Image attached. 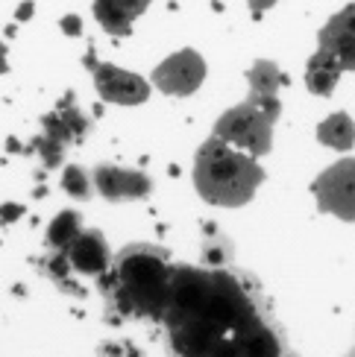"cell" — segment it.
I'll return each mask as SVG.
<instances>
[{
	"instance_id": "18",
	"label": "cell",
	"mask_w": 355,
	"mask_h": 357,
	"mask_svg": "<svg viewBox=\"0 0 355 357\" xmlns=\"http://www.w3.org/2000/svg\"><path fill=\"white\" fill-rule=\"evenodd\" d=\"M92 185H94V176H88L80 165H68L62 173V188L71 193L73 199H88L92 197Z\"/></svg>"
},
{
	"instance_id": "2",
	"label": "cell",
	"mask_w": 355,
	"mask_h": 357,
	"mask_svg": "<svg viewBox=\"0 0 355 357\" xmlns=\"http://www.w3.org/2000/svg\"><path fill=\"white\" fill-rule=\"evenodd\" d=\"M176 264L161 246L132 243L117 252L112 266L100 275V296L112 322L121 319H165Z\"/></svg>"
},
{
	"instance_id": "19",
	"label": "cell",
	"mask_w": 355,
	"mask_h": 357,
	"mask_svg": "<svg viewBox=\"0 0 355 357\" xmlns=\"http://www.w3.org/2000/svg\"><path fill=\"white\" fill-rule=\"evenodd\" d=\"M62 150H65V146L59 144V141H53V138H48V135H41L36 141V153L41 155L44 167H56L59 161H62Z\"/></svg>"
},
{
	"instance_id": "8",
	"label": "cell",
	"mask_w": 355,
	"mask_h": 357,
	"mask_svg": "<svg viewBox=\"0 0 355 357\" xmlns=\"http://www.w3.org/2000/svg\"><path fill=\"white\" fill-rule=\"evenodd\" d=\"M92 176H94V190L109 202L141 199L153 190L150 176H144L141 170H126L117 165H97Z\"/></svg>"
},
{
	"instance_id": "20",
	"label": "cell",
	"mask_w": 355,
	"mask_h": 357,
	"mask_svg": "<svg viewBox=\"0 0 355 357\" xmlns=\"http://www.w3.org/2000/svg\"><path fill=\"white\" fill-rule=\"evenodd\" d=\"M97 357H144V354L126 340H112V343H103L97 349Z\"/></svg>"
},
{
	"instance_id": "25",
	"label": "cell",
	"mask_w": 355,
	"mask_h": 357,
	"mask_svg": "<svg viewBox=\"0 0 355 357\" xmlns=\"http://www.w3.org/2000/svg\"><path fill=\"white\" fill-rule=\"evenodd\" d=\"M347 357H355V349H352V351H349V354H347Z\"/></svg>"
},
{
	"instance_id": "3",
	"label": "cell",
	"mask_w": 355,
	"mask_h": 357,
	"mask_svg": "<svg viewBox=\"0 0 355 357\" xmlns=\"http://www.w3.org/2000/svg\"><path fill=\"white\" fill-rule=\"evenodd\" d=\"M264 182V170L249 155L229 141L212 135L200 146L194 158V185L200 197L212 205L238 208L253 199V193Z\"/></svg>"
},
{
	"instance_id": "13",
	"label": "cell",
	"mask_w": 355,
	"mask_h": 357,
	"mask_svg": "<svg viewBox=\"0 0 355 357\" xmlns=\"http://www.w3.org/2000/svg\"><path fill=\"white\" fill-rule=\"evenodd\" d=\"M317 141L332 146V150H349L355 144V123L349 121L347 112H338L332 117H326L317 126Z\"/></svg>"
},
{
	"instance_id": "24",
	"label": "cell",
	"mask_w": 355,
	"mask_h": 357,
	"mask_svg": "<svg viewBox=\"0 0 355 357\" xmlns=\"http://www.w3.org/2000/svg\"><path fill=\"white\" fill-rule=\"evenodd\" d=\"M33 12V3H27V6H21V12H18V18H27V15Z\"/></svg>"
},
{
	"instance_id": "10",
	"label": "cell",
	"mask_w": 355,
	"mask_h": 357,
	"mask_svg": "<svg viewBox=\"0 0 355 357\" xmlns=\"http://www.w3.org/2000/svg\"><path fill=\"white\" fill-rule=\"evenodd\" d=\"M320 47L338 56V62L344 70H355V3H349L344 12H338L335 18L320 29Z\"/></svg>"
},
{
	"instance_id": "16",
	"label": "cell",
	"mask_w": 355,
	"mask_h": 357,
	"mask_svg": "<svg viewBox=\"0 0 355 357\" xmlns=\"http://www.w3.org/2000/svg\"><path fill=\"white\" fill-rule=\"evenodd\" d=\"M235 255V249H232V241L224 234V231H212V234H205L203 237V243H200V261L205 266H212V270H220V266H226Z\"/></svg>"
},
{
	"instance_id": "14",
	"label": "cell",
	"mask_w": 355,
	"mask_h": 357,
	"mask_svg": "<svg viewBox=\"0 0 355 357\" xmlns=\"http://www.w3.org/2000/svg\"><path fill=\"white\" fill-rule=\"evenodd\" d=\"M94 15L103 24V29L112 36H129L132 21H136L117 0H94Z\"/></svg>"
},
{
	"instance_id": "9",
	"label": "cell",
	"mask_w": 355,
	"mask_h": 357,
	"mask_svg": "<svg viewBox=\"0 0 355 357\" xmlns=\"http://www.w3.org/2000/svg\"><path fill=\"white\" fill-rule=\"evenodd\" d=\"M68 261L73 266V273H82V275H103L112 266V255H109V246H106V237L100 231H80L73 237V243L68 246Z\"/></svg>"
},
{
	"instance_id": "22",
	"label": "cell",
	"mask_w": 355,
	"mask_h": 357,
	"mask_svg": "<svg viewBox=\"0 0 355 357\" xmlns=\"http://www.w3.org/2000/svg\"><path fill=\"white\" fill-rule=\"evenodd\" d=\"M62 26L68 36H80L82 33V21L77 18V15H68V18H62Z\"/></svg>"
},
{
	"instance_id": "17",
	"label": "cell",
	"mask_w": 355,
	"mask_h": 357,
	"mask_svg": "<svg viewBox=\"0 0 355 357\" xmlns=\"http://www.w3.org/2000/svg\"><path fill=\"white\" fill-rule=\"evenodd\" d=\"M41 270H44V275H48L53 284H59L62 290H68V293H80L77 287H71L73 281H71V261H68V255L65 252H56V255H50V258H44L41 261Z\"/></svg>"
},
{
	"instance_id": "21",
	"label": "cell",
	"mask_w": 355,
	"mask_h": 357,
	"mask_svg": "<svg viewBox=\"0 0 355 357\" xmlns=\"http://www.w3.org/2000/svg\"><path fill=\"white\" fill-rule=\"evenodd\" d=\"M117 3H121V6L132 15V18H138V15H141L147 6H150V0H117Z\"/></svg>"
},
{
	"instance_id": "6",
	"label": "cell",
	"mask_w": 355,
	"mask_h": 357,
	"mask_svg": "<svg viewBox=\"0 0 355 357\" xmlns=\"http://www.w3.org/2000/svg\"><path fill=\"white\" fill-rule=\"evenodd\" d=\"M205 77V62L194 50H180L176 56L165 59L156 70H153V85L161 94L171 97H188L194 94L203 85Z\"/></svg>"
},
{
	"instance_id": "11",
	"label": "cell",
	"mask_w": 355,
	"mask_h": 357,
	"mask_svg": "<svg viewBox=\"0 0 355 357\" xmlns=\"http://www.w3.org/2000/svg\"><path fill=\"white\" fill-rule=\"evenodd\" d=\"M247 79H249V97L247 100H253L256 106H261L276 121L279 109H282V106H279V97H276L279 85H285L282 70H279L273 62H264V59H261V62H256L253 68H249Z\"/></svg>"
},
{
	"instance_id": "1",
	"label": "cell",
	"mask_w": 355,
	"mask_h": 357,
	"mask_svg": "<svg viewBox=\"0 0 355 357\" xmlns=\"http://www.w3.org/2000/svg\"><path fill=\"white\" fill-rule=\"evenodd\" d=\"M268 314L253 275L212 266H176L165 310L171 357H241V334Z\"/></svg>"
},
{
	"instance_id": "4",
	"label": "cell",
	"mask_w": 355,
	"mask_h": 357,
	"mask_svg": "<svg viewBox=\"0 0 355 357\" xmlns=\"http://www.w3.org/2000/svg\"><path fill=\"white\" fill-rule=\"evenodd\" d=\"M215 135L259 158L264 153H270L273 117L261 106H256L253 100H247V102H241V106H235V109H229V112H224L217 117Z\"/></svg>"
},
{
	"instance_id": "5",
	"label": "cell",
	"mask_w": 355,
	"mask_h": 357,
	"mask_svg": "<svg viewBox=\"0 0 355 357\" xmlns=\"http://www.w3.org/2000/svg\"><path fill=\"white\" fill-rule=\"evenodd\" d=\"M314 199L320 211L355 222V158L338 161L314 178Z\"/></svg>"
},
{
	"instance_id": "12",
	"label": "cell",
	"mask_w": 355,
	"mask_h": 357,
	"mask_svg": "<svg viewBox=\"0 0 355 357\" xmlns=\"http://www.w3.org/2000/svg\"><path fill=\"white\" fill-rule=\"evenodd\" d=\"M344 73V65L338 62V56L329 53L326 47H320L312 59H308V70H305V85L308 91L317 94V97H329L335 91L338 79Z\"/></svg>"
},
{
	"instance_id": "15",
	"label": "cell",
	"mask_w": 355,
	"mask_h": 357,
	"mask_svg": "<svg viewBox=\"0 0 355 357\" xmlns=\"http://www.w3.org/2000/svg\"><path fill=\"white\" fill-rule=\"evenodd\" d=\"M82 231V220L77 211H62L56 214V220L48 229V246L56 252H68V246L73 243V237Z\"/></svg>"
},
{
	"instance_id": "7",
	"label": "cell",
	"mask_w": 355,
	"mask_h": 357,
	"mask_svg": "<svg viewBox=\"0 0 355 357\" xmlns=\"http://www.w3.org/2000/svg\"><path fill=\"white\" fill-rule=\"evenodd\" d=\"M88 68H94V85H97V94L106 100V102H117V106H138L150 97V85H147L138 73H129L121 70L115 65H97L94 56L85 59Z\"/></svg>"
},
{
	"instance_id": "23",
	"label": "cell",
	"mask_w": 355,
	"mask_h": 357,
	"mask_svg": "<svg viewBox=\"0 0 355 357\" xmlns=\"http://www.w3.org/2000/svg\"><path fill=\"white\" fill-rule=\"evenodd\" d=\"M249 3H253V12H256V15H261V9H264V6H273L276 0H249Z\"/></svg>"
}]
</instances>
